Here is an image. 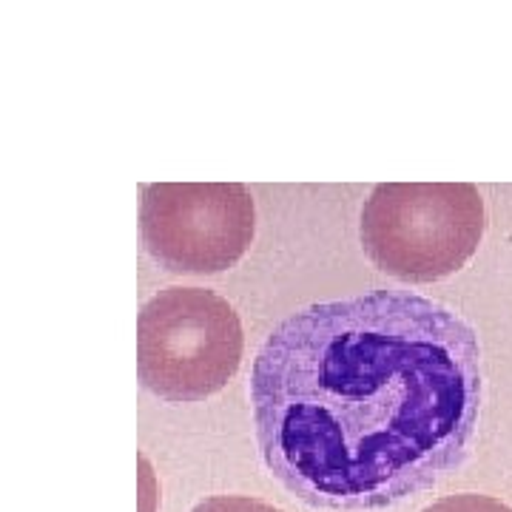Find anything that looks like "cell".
I'll return each mask as SVG.
<instances>
[{"mask_svg":"<svg viewBox=\"0 0 512 512\" xmlns=\"http://www.w3.org/2000/svg\"><path fill=\"white\" fill-rule=\"evenodd\" d=\"M259 456L299 501L384 510L458 470L484 376L473 325L410 291L316 302L256 350Z\"/></svg>","mask_w":512,"mask_h":512,"instance_id":"obj_1","label":"cell"},{"mask_svg":"<svg viewBox=\"0 0 512 512\" xmlns=\"http://www.w3.org/2000/svg\"><path fill=\"white\" fill-rule=\"evenodd\" d=\"M359 237L387 276L427 285L456 274L484 237V200L470 183H382L362 208Z\"/></svg>","mask_w":512,"mask_h":512,"instance_id":"obj_2","label":"cell"},{"mask_svg":"<svg viewBox=\"0 0 512 512\" xmlns=\"http://www.w3.org/2000/svg\"><path fill=\"white\" fill-rule=\"evenodd\" d=\"M242 322L234 305L208 288H165L137 319V373L165 402H202L220 393L242 365Z\"/></svg>","mask_w":512,"mask_h":512,"instance_id":"obj_3","label":"cell"},{"mask_svg":"<svg viewBox=\"0 0 512 512\" xmlns=\"http://www.w3.org/2000/svg\"><path fill=\"white\" fill-rule=\"evenodd\" d=\"M148 254L171 274H220L251 248L254 197L239 183H154L143 188Z\"/></svg>","mask_w":512,"mask_h":512,"instance_id":"obj_4","label":"cell"},{"mask_svg":"<svg viewBox=\"0 0 512 512\" xmlns=\"http://www.w3.org/2000/svg\"><path fill=\"white\" fill-rule=\"evenodd\" d=\"M421 512H512V507L498 501V498H490V495L458 493L444 495V498L433 501L430 507H424Z\"/></svg>","mask_w":512,"mask_h":512,"instance_id":"obj_5","label":"cell"},{"mask_svg":"<svg viewBox=\"0 0 512 512\" xmlns=\"http://www.w3.org/2000/svg\"><path fill=\"white\" fill-rule=\"evenodd\" d=\"M191 512H282L276 510L274 504H265L259 498H248V495H211L200 501Z\"/></svg>","mask_w":512,"mask_h":512,"instance_id":"obj_6","label":"cell"}]
</instances>
